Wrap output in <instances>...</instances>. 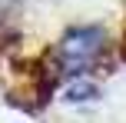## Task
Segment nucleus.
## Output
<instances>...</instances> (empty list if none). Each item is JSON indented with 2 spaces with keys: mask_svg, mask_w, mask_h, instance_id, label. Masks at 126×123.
<instances>
[{
  "mask_svg": "<svg viewBox=\"0 0 126 123\" xmlns=\"http://www.w3.org/2000/svg\"><path fill=\"white\" fill-rule=\"evenodd\" d=\"M103 53H106V30L103 27H73L60 40L57 63L63 73L83 77L103 60Z\"/></svg>",
  "mask_w": 126,
  "mask_h": 123,
  "instance_id": "1",
  "label": "nucleus"
},
{
  "mask_svg": "<svg viewBox=\"0 0 126 123\" xmlns=\"http://www.w3.org/2000/svg\"><path fill=\"white\" fill-rule=\"evenodd\" d=\"M66 100L70 103H83V100H96V87L90 80H73L66 87Z\"/></svg>",
  "mask_w": 126,
  "mask_h": 123,
  "instance_id": "2",
  "label": "nucleus"
},
{
  "mask_svg": "<svg viewBox=\"0 0 126 123\" xmlns=\"http://www.w3.org/2000/svg\"><path fill=\"white\" fill-rule=\"evenodd\" d=\"M17 3H20V0H0V13H3V10H13Z\"/></svg>",
  "mask_w": 126,
  "mask_h": 123,
  "instance_id": "3",
  "label": "nucleus"
}]
</instances>
